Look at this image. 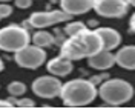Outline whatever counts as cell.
<instances>
[{
	"label": "cell",
	"mask_w": 135,
	"mask_h": 109,
	"mask_svg": "<svg viewBox=\"0 0 135 109\" xmlns=\"http://www.w3.org/2000/svg\"><path fill=\"white\" fill-rule=\"evenodd\" d=\"M66 40V37L61 34V31L60 29H55V32H54V45H61V43Z\"/></svg>",
	"instance_id": "cell-20"
},
{
	"label": "cell",
	"mask_w": 135,
	"mask_h": 109,
	"mask_svg": "<svg viewBox=\"0 0 135 109\" xmlns=\"http://www.w3.org/2000/svg\"><path fill=\"white\" fill-rule=\"evenodd\" d=\"M31 89L37 97L52 100V98L59 97L60 89H61V82H60L59 77L52 75V74L51 75H42L32 82Z\"/></svg>",
	"instance_id": "cell-8"
},
{
	"label": "cell",
	"mask_w": 135,
	"mask_h": 109,
	"mask_svg": "<svg viewBox=\"0 0 135 109\" xmlns=\"http://www.w3.org/2000/svg\"><path fill=\"white\" fill-rule=\"evenodd\" d=\"M52 2H54V0H52Z\"/></svg>",
	"instance_id": "cell-29"
},
{
	"label": "cell",
	"mask_w": 135,
	"mask_h": 109,
	"mask_svg": "<svg viewBox=\"0 0 135 109\" xmlns=\"http://www.w3.org/2000/svg\"><path fill=\"white\" fill-rule=\"evenodd\" d=\"M31 42H32V45H37L40 48H49L54 45V34L48 32L45 29H38L37 32L31 35Z\"/></svg>",
	"instance_id": "cell-14"
},
{
	"label": "cell",
	"mask_w": 135,
	"mask_h": 109,
	"mask_svg": "<svg viewBox=\"0 0 135 109\" xmlns=\"http://www.w3.org/2000/svg\"><path fill=\"white\" fill-rule=\"evenodd\" d=\"M101 51V40L95 29H89L88 26L78 34L68 37L60 45V55L69 59L71 61L88 59L95 52Z\"/></svg>",
	"instance_id": "cell-1"
},
{
	"label": "cell",
	"mask_w": 135,
	"mask_h": 109,
	"mask_svg": "<svg viewBox=\"0 0 135 109\" xmlns=\"http://www.w3.org/2000/svg\"><path fill=\"white\" fill-rule=\"evenodd\" d=\"M86 28V25H84L83 22H68L66 26H65V34H66L68 37H71V35H75V34H78L81 29H84Z\"/></svg>",
	"instance_id": "cell-16"
},
{
	"label": "cell",
	"mask_w": 135,
	"mask_h": 109,
	"mask_svg": "<svg viewBox=\"0 0 135 109\" xmlns=\"http://www.w3.org/2000/svg\"><path fill=\"white\" fill-rule=\"evenodd\" d=\"M14 106H17V108H34L35 106V103H34L32 98H28V97H25V98H18L16 101H14Z\"/></svg>",
	"instance_id": "cell-17"
},
{
	"label": "cell",
	"mask_w": 135,
	"mask_h": 109,
	"mask_svg": "<svg viewBox=\"0 0 135 109\" xmlns=\"http://www.w3.org/2000/svg\"><path fill=\"white\" fill-rule=\"evenodd\" d=\"M88 65L92 69L98 71H108L115 65V54H112V51H104L101 49L95 52L92 55L88 57Z\"/></svg>",
	"instance_id": "cell-9"
},
{
	"label": "cell",
	"mask_w": 135,
	"mask_h": 109,
	"mask_svg": "<svg viewBox=\"0 0 135 109\" xmlns=\"http://www.w3.org/2000/svg\"><path fill=\"white\" fill-rule=\"evenodd\" d=\"M134 86L123 78H106L98 88V97L108 106H121L134 97Z\"/></svg>",
	"instance_id": "cell-3"
},
{
	"label": "cell",
	"mask_w": 135,
	"mask_h": 109,
	"mask_svg": "<svg viewBox=\"0 0 135 109\" xmlns=\"http://www.w3.org/2000/svg\"><path fill=\"white\" fill-rule=\"evenodd\" d=\"M71 18H72V16H69L63 9H51V11H35L29 16L28 22H29L31 28L43 29V28L59 25L63 22H69Z\"/></svg>",
	"instance_id": "cell-6"
},
{
	"label": "cell",
	"mask_w": 135,
	"mask_h": 109,
	"mask_svg": "<svg viewBox=\"0 0 135 109\" xmlns=\"http://www.w3.org/2000/svg\"><path fill=\"white\" fill-rule=\"evenodd\" d=\"M131 8L129 0H92V9L104 18H121Z\"/></svg>",
	"instance_id": "cell-7"
},
{
	"label": "cell",
	"mask_w": 135,
	"mask_h": 109,
	"mask_svg": "<svg viewBox=\"0 0 135 109\" xmlns=\"http://www.w3.org/2000/svg\"><path fill=\"white\" fill-rule=\"evenodd\" d=\"M95 32L98 34L101 40V49L104 51H114L117 49L121 43V35L114 28H95Z\"/></svg>",
	"instance_id": "cell-10"
},
{
	"label": "cell",
	"mask_w": 135,
	"mask_h": 109,
	"mask_svg": "<svg viewBox=\"0 0 135 109\" xmlns=\"http://www.w3.org/2000/svg\"><path fill=\"white\" fill-rule=\"evenodd\" d=\"M129 3H131V6H135V0H129Z\"/></svg>",
	"instance_id": "cell-27"
},
{
	"label": "cell",
	"mask_w": 135,
	"mask_h": 109,
	"mask_svg": "<svg viewBox=\"0 0 135 109\" xmlns=\"http://www.w3.org/2000/svg\"><path fill=\"white\" fill-rule=\"evenodd\" d=\"M31 43L29 31L22 25L11 23L0 28V51L16 52Z\"/></svg>",
	"instance_id": "cell-4"
},
{
	"label": "cell",
	"mask_w": 135,
	"mask_h": 109,
	"mask_svg": "<svg viewBox=\"0 0 135 109\" xmlns=\"http://www.w3.org/2000/svg\"><path fill=\"white\" fill-rule=\"evenodd\" d=\"M16 2V6L20 9H28L32 6V0H14Z\"/></svg>",
	"instance_id": "cell-19"
},
{
	"label": "cell",
	"mask_w": 135,
	"mask_h": 109,
	"mask_svg": "<svg viewBox=\"0 0 135 109\" xmlns=\"http://www.w3.org/2000/svg\"><path fill=\"white\" fill-rule=\"evenodd\" d=\"M60 9H63L69 16L86 14L92 9V0H59Z\"/></svg>",
	"instance_id": "cell-12"
},
{
	"label": "cell",
	"mask_w": 135,
	"mask_h": 109,
	"mask_svg": "<svg viewBox=\"0 0 135 109\" xmlns=\"http://www.w3.org/2000/svg\"><path fill=\"white\" fill-rule=\"evenodd\" d=\"M22 26H23V28H26V29H29V28H31V25H29V22H28V20H26V22H23V23H22Z\"/></svg>",
	"instance_id": "cell-25"
},
{
	"label": "cell",
	"mask_w": 135,
	"mask_h": 109,
	"mask_svg": "<svg viewBox=\"0 0 135 109\" xmlns=\"http://www.w3.org/2000/svg\"><path fill=\"white\" fill-rule=\"evenodd\" d=\"M115 65L127 71H135V45H126L117 51Z\"/></svg>",
	"instance_id": "cell-13"
},
{
	"label": "cell",
	"mask_w": 135,
	"mask_h": 109,
	"mask_svg": "<svg viewBox=\"0 0 135 109\" xmlns=\"http://www.w3.org/2000/svg\"><path fill=\"white\" fill-rule=\"evenodd\" d=\"M108 74H101V75H94L92 78H91V82H92L94 84H95V86H97V83H101V82H104V80H106V78H108Z\"/></svg>",
	"instance_id": "cell-21"
},
{
	"label": "cell",
	"mask_w": 135,
	"mask_h": 109,
	"mask_svg": "<svg viewBox=\"0 0 135 109\" xmlns=\"http://www.w3.org/2000/svg\"><path fill=\"white\" fill-rule=\"evenodd\" d=\"M0 2H11V0H0Z\"/></svg>",
	"instance_id": "cell-28"
},
{
	"label": "cell",
	"mask_w": 135,
	"mask_h": 109,
	"mask_svg": "<svg viewBox=\"0 0 135 109\" xmlns=\"http://www.w3.org/2000/svg\"><path fill=\"white\" fill-rule=\"evenodd\" d=\"M26 84L23 82H11L8 84V92L9 95H12V97H22V95H25L26 92Z\"/></svg>",
	"instance_id": "cell-15"
},
{
	"label": "cell",
	"mask_w": 135,
	"mask_h": 109,
	"mask_svg": "<svg viewBox=\"0 0 135 109\" xmlns=\"http://www.w3.org/2000/svg\"><path fill=\"white\" fill-rule=\"evenodd\" d=\"M46 69H48L49 74H52L55 77H66L74 71V61L59 55V57L51 59L46 63Z\"/></svg>",
	"instance_id": "cell-11"
},
{
	"label": "cell",
	"mask_w": 135,
	"mask_h": 109,
	"mask_svg": "<svg viewBox=\"0 0 135 109\" xmlns=\"http://www.w3.org/2000/svg\"><path fill=\"white\" fill-rule=\"evenodd\" d=\"M3 69H5V63H3V60L0 59V72H2Z\"/></svg>",
	"instance_id": "cell-26"
},
{
	"label": "cell",
	"mask_w": 135,
	"mask_h": 109,
	"mask_svg": "<svg viewBox=\"0 0 135 109\" xmlns=\"http://www.w3.org/2000/svg\"><path fill=\"white\" fill-rule=\"evenodd\" d=\"M11 14H12V6L5 3V2H2L0 3V18H8Z\"/></svg>",
	"instance_id": "cell-18"
},
{
	"label": "cell",
	"mask_w": 135,
	"mask_h": 109,
	"mask_svg": "<svg viewBox=\"0 0 135 109\" xmlns=\"http://www.w3.org/2000/svg\"><path fill=\"white\" fill-rule=\"evenodd\" d=\"M98 89L97 86L86 78H74L66 83H61L59 97L61 98L65 106L71 108H81L91 105L97 98Z\"/></svg>",
	"instance_id": "cell-2"
},
{
	"label": "cell",
	"mask_w": 135,
	"mask_h": 109,
	"mask_svg": "<svg viewBox=\"0 0 135 109\" xmlns=\"http://www.w3.org/2000/svg\"><path fill=\"white\" fill-rule=\"evenodd\" d=\"M14 61L20 68L26 69H38L46 63V51L37 45H26L25 48L14 52Z\"/></svg>",
	"instance_id": "cell-5"
},
{
	"label": "cell",
	"mask_w": 135,
	"mask_h": 109,
	"mask_svg": "<svg viewBox=\"0 0 135 109\" xmlns=\"http://www.w3.org/2000/svg\"><path fill=\"white\" fill-rule=\"evenodd\" d=\"M86 26H88V28H97V26H98V22H97V20H89Z\"/></svg>",
	"instance_id": "cell-24"
},
{
	"label": "cell",
	"mask_w": 135,
	"mask_h": 109,
	"mask_svg": "<svg viewBox=\"0 0 135 109\" xmlns=\"http://www.w3.org/2000/svg\"><path fill=\"white\" fill-rule=\"evenodd\" d=\"M12 106H14V105L9 100H6V98H5V100H0V109H11Z\"/></svg>",
	"instance_id": "cell-22"
},
{
	"label": "cell",
	"mask_w": 135,
	"mask_h": 109,
	"mask_svg": "<svg viewBox=\"0 0 135 109\" xmlns=\"http://www.w3.org/2000/svg\"><path fill=\"white\" fill-rule=\"evenodd\" d=\"M129 28H131V32L135 34V12L131 16V20H129Z\"/></svg>",
	"instance_id": "cell-23"
}]
</instances>
